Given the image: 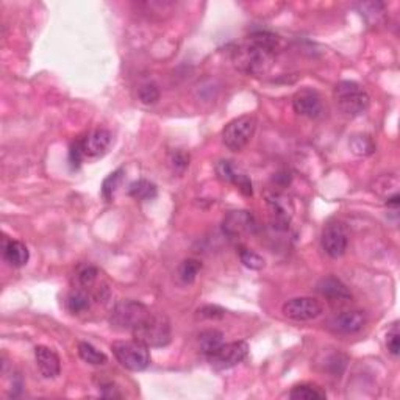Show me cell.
<instances>
[{
	"instance_id": "7",
	"label": "cell",
	"mask_w": 400,
	"mask_h": 400,
	"mask_svg": "<svg viewBox=\"0 0 400 400\" xmlns=\"http://www.w3.org/2000/svg\"><path fill=\"white\" fill-rule=\"evenodd\" d=\"M282 313L285 318L296 322H308L321 316L324 305L314 297H294L283 304Z\"/></svg>"
},
{
	"instance_id": "24",
	"label": "cell",
	"mask_w": 400,
	"mask_h": 400,
	"mask_svg": "<svg viewBox=\"0 0 400 400\" xmlns=\"http://www.w3.org/2000/svg\"><path fill=\"white\" fill-rule=\"evenodd\" d=\"M348 146H351V151L358 157H368L375 151L374 141L368 135H355L353 138H351Z\"/></svg>"
},
{
	"instance_id": "15",
	"label": "cell",
	"mask_w": 400,
	"mask_h": 400,
	"mask_svg": "<svg viewBox=\"0 0 400 400\" xmlns=\"http://www.w3.org/2000/svg\"><path fill=\"white\" fill-rule=\"evenodd\" d=\"M35 358L38 369L44 379H56L61 373L60 357L50 347L38 346L35 348Z\"/></svg>"
},
{
	"instance_id": "30",
	"label": "cell",
	"mask_w": 400,
	"mask_h": 400,
	"mask_svg": "<svg viewBox=\"0 0 400 400\" xmlns=\"http://www.w3.org/2000/svg\"><path fill=\"white\" fill-rule=\"evenodd\" d=\"M122 177H124V169L119 168L118 170H114L113 174L108 175L107 179L104 180V185H102V194H104V197L107 200L113 199L114 192H116L118 186H119V183H121V180H122Z\"/></svg>"
},
{
	"instance_id": "20",
	"label": "cell",
	"mask_w": 400,
	"mask_h": 400,
	"mask_svg": "<svg viewBox=\"0 0 400 400\" xmlns=\"http://www.w3.org/2000/svg\"><path fill=\"white\" fill-rule=\"evenodd\" d=\"M129 194L133 199L140 200V202H147V200H153L157 197L158 190L152 181L141 179L131 183L129 188Z\"/></svg>"
},
{
	"instance_id": "32",
	"label": "cell",
	"mask_w": 400,
	"mask_h": 400,
	"mask_svg": "<svg viewBox=\"0 0 400 400\" xmlns=\"http://www.w3.org/2000/svg\"><path fill=\"white\" fill-rule=\"evenodd\" d=\"M169 163L170 166H173V169L175 170V173L183 174L188 166H190V155H186L185 152H180V151L173 152L170 153Z\"/></svg>"
},
{
	"instance_id": "22",
	"label": "cell",
	"mask_w": 400,
	"mask_h": 400,
	"mask_svg": "<svg viewBox=\"0 0 400 400\" xmlns=\"http://www.w3.org/2000/svg\"><path fill=\"white\" fill-rule=\"evenodd\" d=\"M78 355L85 363L93 364V366H104L108 358L104 352H100L99 348H96L89 342H80L78 344Z\"/></svg>"
},
{
	"instance_id": "33",
	"label": "cell",
	"mask_w": 400,
	"mask_h": 400,
	"mask_svg": "<svg viewBox=\"0 0 400 400\" xmlns=\"http://www.w3.org/2000/svg\"><path fill=\"white\" fill-rule=\"evenodd\" d=\"M202 319H222L225 316V310L218 305H205L197 310Z\"/></svg>"
},
{
	"instance_id": "29",
	"label": "cell",
	"mask_w": 400,
	"mask_h": 400,
	"mask_svg": "<svg viewBox=\"0 0 400 400\" xmlns=\"http://www.w3.org/2000/svg\"><path fill=\"white\" fill-rule=\"evenodd\" d=\"M159 96H162L159 94V88L152 82L141 85L138 89V99L144 105H155L159 100Z\"/></svg>"
},
{
	"instance_id": "18",
	"label": "cell",
	"mask_w": 400,
	"mask_h": 400,
	"mask_svg": "<svg viewBox=\"0 0 400 400\" xmlns=\"http://www.w3.org/2000/svg\"><path fill=\"white\" fill-rule=\"evenodd\" d=\"M225 344V336L219 330H205L199 335V348L202 352V355L210 358L214 355L219 348Z\"/></svg>"
},
{
	"instance_id": "27",
	"label": "cell",
	"mask_w": 400,
	"mask_h": 400,
	"mask_svg": "<svg viewBox=\"0 0 400 400\" xmlns=\"http://www.w3.org/2000/svg\"><path fill=\"white\" fill-rule=\"evenodd\" d=\"M238 254H239V260H241L243 265L245 267H249V269L260 271V269H263V267H265V258H263V256H260L256 252H254V250L239 247Z\"/></svg>"
},
{
	"instance_id": "5",
	"label": "cell",
	"mask_w": 400,
	"mask_h": 400,
	"mask_svg": "<svg viewBox=\"0 0 400 400\" xmlns=\"http://www.w3.org/2000/svg\"><path fill=\"white\" fill-rule=\"evenodd\" d=\"M151 310L141 302L121 300L118 302L110 314V324L114 330L133 331L141 322L151 316Z\"/></svg>"
},
{
	"instance_id": "11",
	"label": "cell",
	"mask_w": 400,
	"mask_h": 400,
	"mask_svg": "<svg viewBox=\"0 0 400 400\" xmlns=\"http://www.w3.org/2000/svg\"><path fill=\"white\" fill-rule=\"evenodd\" d=\"M249 355V344L245 341H235V342H225L214 355L208 358L214 369L224 370L235 368L239 363H243Z\"/></svg>"
},
{
	"instance_id": "28",
	"label": "cell",
	"mask_w": 400,
	"mask_h": 400,
	"mask_svg": "<svg viewBox=\"0 0 400 400\" xmlns=\"http://www.w3.org/2000/svg\"><path fill=\"white\" fill-rule=\"evenodd\" d=\"M359 11L368 19L369 24H379L383 11H385V5L380 2H366L359 5Z\"/></svg>"
},
{
	"instance_id": "23",
	"label": "cell",
	"mask_w": 400,
	"mask_h": 400,
	"mask_svg": "<svg viewBox=\"0 0 400 400\" xmlns=\"http://www.w3.org/2000/svg\"><path fill=\"white\" fill-rule=\"evenodd\" d=\"M200 269H202V263L194 258H188L179 266L177 276H179L180 282L183 285H191L194 280L197 278Z\"/></svg>"
},
{
	"instance_id": "19",
	"label": "cell",
	"mask_w": 400,
	"mask_h": 400,
	"mask_svg": "<svg viewBox=\"0 0 400 400\" xmlns=\"http://www.w3.org/2000/svg\"><path fill=\"white\" fill-rule=\"evenodd\" d=\"M91 299H93V296H91L89 291L77 288V289H74L69 296H67L66 307L71 313L80 314L88 310L91 305Z\"/></svg>"
},
{
	"instance_id": "2",
	"label": "cell",
	"mask_w": 400,
	"mask_h": 400,
	"mask_svg": "<svg viewBox=\"0 0 400 400\" xmlns=\"http://www.w3.org/2000/svg\"><path fill=\"white\" fill-rule=\"evenodd\" d=\"M335 102L347 118H358L369 110L370 97L357 82L342 80L335 87Z\"/></svg>"
},
{
	"instance_id": "31",
	"label": "cell",
	"mask_w": 400,
	"mask_h": 400,
	"mask_svg": "<svg viewBox=\"0 0 400 400\" xmlns=\"http://www.w3.org/2000/svg\"><path fill=\"white\" fill-rule=\"evenodd\" d=\"M386 347H388V352H390L394 358L399 357V353H400V331H399L397 322H394L390 331H388Z\"/></svg>"
},
{
	"instance_id": "25",
	"label": "cell",
	"mask_w": 400,
	"mask_h": 400,
	"mask_svg": "<svg viewBox=\"0 0 400 400\" xmlns=\"http://www.w3.org/2000/svg\"><path fill=\"white\" fill-rule=\"evenodd\" d=\"M97 280H99V269L94 266H85L83 269H80L77 274V283L78 288L87 289L93 296L94 287L97 285Z\"/></svg>"
},
{
	"instance_id": "21",
	"label": "cell",
	"mask_w": 400,
	"mask_h": 400,
	"mask_svg": "<svg viewBox=\"0 0 400 400\" xmlns=\"http://www.w3.org/2000/svg\"><path fill=\"white\" fill-rule=\"evenodd\" d=\"M289 397L294 400H324L327 397L325 391L316 385H297L293 388V391L289 392Z\"/></svg>"
},
{
	"instance_id": "3",
	"label": "cell",
	"mask_w": 400,
	"mask_h": 400,
	"mask_svg": "<svg viewBox=\"0 0 400 400\" xmlns=\"http://www.w3.org/2000/svg\"><path fill=\"white\" fill-rule=\"evenodd\" d=\"M131 333H133L136 341L142 342L148 348L168 346L170 338H173V331H170L168 319L155 313H151V316L144 322H141Z\"/></svg>"
},
{
	"instance_id": "16",
	"label": "cell",
	"mask_w": 400,
	"mask_h": 400,
	"mask_svg": "<svg viewBox=\"0 0 400 400\" xmlns=\"http://www.w3.org/2000/svg\"><path fill=\"white\" fill-rule=\"evenodd\" d=\"M316 291L330 302H347L352 299V294L341 280L335 277H325L318 283Z\"/></svg>"
},
{
	"instance_id": "12",
	"label": "cell",
	"mask_w": 400,
	"mask_h": 400,
	"mask_svg": "<svg viewBox=\"0 0 400 400\" xmlns=\"http://www.w3.org/2000/svg\"><path fill=\"white\" fill-rule=\"evenodd\" d=\"M113 142V136L105 129H97L89 131L87 136H83L82 140H78L80 148H82L83 158L96 159L104 157L105 153L110 151Z\"/></svg>"
},
{
	"instance_id": "6",
	"label": "cell",
	"mask_w": 400,
	"mask_h": 400,
	"mask_svg": "<svg viewBox=\"0 0 400 400\" xmlns=\"http://www.w3.org/2000/svg\"><path fill=\"white\" fill-rule=\"evenodd\" d=\"M256 118L254 114H244L225 125L222 130V142L232 152H239L249 144L256 130Z\"/></svg>"
},
{
	"instance_id": "1",
	"label": "cell",
	"mask_w": 400,
	"mask_h": 400,
	"mask_svg": "<svg viewBox=\"0 0 400 400\" xmlns=\"http://www.w3.org/2000/svg\"><path fill=\"white\" fill-rule=\"evenodd\" d=\"M280 49V38L271 32H254L233 52L236 69L247 76L269 72Z\"/></svg>"
},
{
	"instance_id": "9",
	"label": "cell",
	"mask_w": 400,
	"mask_h": 400,
	"mask_svg": "<svg viewBox=\"0 0 400 400\" xmlns=\"http://www.w3.org/2000/svg\"><path fill=\"white\" fill-rule=\"evenodd\" d=\"M322 249L330 258H341L347 252L348 233L346 225L340 221L329 222L322 232Z\"/></svg>"
},
{
	"instance_id": "4",
	"label": "cell",
	"mask_w": 400,
	"mask_h": 400,
	"mask_svg": "<svg viewBox=\"0 0 400 400\" xmlns=\"http://www.w3.org/2000/svg\"><path fill=\"white\" fill-rule=\"evenodd\" d=\"M111 351L118 362L131 373H141L151 364V348L136 340L114 341Z\"/></svg>"
},
{
	"instance_id": "8",
	"label": "cell",
	"mask_w": 400,
	"mask_h": 400,
	"mask_svg": "<svg viewBox=\"0 0 400 400\" xmlns=\"http://www.w3.org/2000/svg\"><path fill=\"white\" fill-rule=\"evenodd\" d=\"M258 230L256 219L250 211L236 210L230 211L224 221H222V232L230 239H241L245 236H252Z\"/></svg>"
},
{
	"instance_id": "17",
	"label": "cell",
	"mask_w": 400,
	"mask_h": 400,
	"mask_svg": "<svg viewBox=\"0 0 400 400\" xmlns=\"http://www.w3.org/2000/svg\"><path fill=\"white\" fill-rule=\"evenodd\" d=\"M3 258L13 267H22L30 260V252L24 243L10 239L3 243Z\"/></svg>"
},
{
	"instance_id": "10",
	"label": "cell",
	"mask_w": 400,
	"mask_h": 400,
	"mask_svg": "<svg viewBox=\"0 0 400 400\" xmlns=\"http://www.w3.org/2000/svg\"><path fill=\"white\" fill-rule=\"evenodd\" d=\"M266 203L271 213L272 225L278 230H287L294 214L293 200L287 194L274 191L266 194Z\"/></svg>"
},
{
	"instance_id": "26",
	"label": "cell",
	"mask_w": 400,
	"mask_h": 400,
	"mask_svg": "<svg viewBox=\"0 0 400 400\" xmlns=\"http://www.w3.org/2000/svg\"><path fill=\"white\" fill-rule=\"evenodd\" d=\"M216 174H218L221 180L235 185V181L238 180V177L243 174V170H239L236 166L232 162H228V159H222V162L216 164Z\"/></svg>"
},
{
	"instance_id": "13",
	"label": "cell",
	"mask_w": 400,
	"mask_h": 400,
	"mask_svg": "<svg viewBox=\"0 0 400 400\" xmlns=\"http://www.w3.org/2000/svg\"><path fill=\"white\" fill-rule=\"evenodd\" d=\"M368 316L362 310H346L331 318L330 329L341 335H353L364 329Z\"/></svg>"
},
{
	"instance_id": "14",
	"label": "cell",
	"mask_w": 400,
	"mask_h": 400,
	"mask_svg": "<svg viewBox=\"0 0 400 400\" xmlns=\"http://www.w3.org/2000/svg\"><path fill=\"white\" fill-rule=\"evenodd\" d=\"M293 108L299 116L316 119L322 113V100L318 91L311 88H304L297 91L293 97Z\"/></svg>"
}]
</instances>
